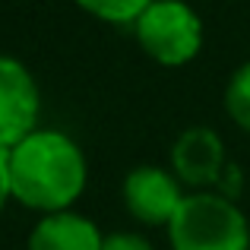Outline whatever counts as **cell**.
I'll return each mask as SVG.
<instances>
[{"label": "cell", "instance_id": "11", "mask_svg": "<svg viewBox=\"0 0 250 250\" xmlns=\"http://www.w3.org/2000/svg\"><path fill=\"white\" fill-rule=\"evenodd\" d=\"M13 200V181H10V152L0 149V212Z\"/></svg>", "mask_w": 250, "mask_h": 250}, {"label": "cell", "instance_id": "4", "mask_svg": "<svg viewBox=\"0 0 250 250\" xmlns=\"http://www.w3.org/2000/svg\"><path fill=\"white\" fill-rule=\"evenodd\" d=\"M184 184L171 168L162 165H136L124 174L121 200L124 209L133 215L140 225L149 228H168L174 212L184 203Z\"/></svg>", "mask_w": 250, "mask_h": 250}, {"label": "cell", "instance_id": "3", "mask_svg": "<svg viewBox=\"0 0 250 250\" xmlns=\"http://www.w3.org/2000/svg\"><path fill=\"white\" fill-rule=\"evenodd\" d=\"M133 38L149 61L162 67H187L203 51V19L187 0H152L133 22Z\"/></svg>", "mask_w": 250, "mask_h": 250}, {"label": "cell", "instance_id": "10", "mask_svg": "<svg viewBox=\"0 0 250 250\" xmlns=\"http://www.w3.org/2000/svg\"><path fill=\"white\" fill-rule=\"evenodd\" d=\"M102 250H155V244L140 231H111L104 234Z\"/></svg>", "mask_w": 250, "mask_h": 250}, {"label": "cell", "instance_id": "1", "mask_svg": "<svg viewBox=\"0 0 250 250\" xmlns=\"http://www.w3.org/2000/svg\"><path fill=\"white\" fill-rule=\"evenodd\" d=\"M13 200L32 212H67L89 184L80 143L57 127H38L10 149Z\"/></svg>", "mask_w": 250, "mask_h": 250}, {"label": "cell", "instance_id": "9", "mask_svg": "<svg viewBox=\"0 0 250 250\" xmlns=\"http://www.w3.org/2000/svg\"><path fill=\"white\" fill-rule=\"evenodd\" d=\"M83 13H89L92 19H102L108 25H130L146 13V6L152 0H73Z\"/></svg>", "mask_w": 250, "mask_h": 250}, {"label": "cell", "instance_id": "5", "mask_svg": "<svg viewBox=\"0 0 250 250\" xmlns=\"http://www.w3.org/2000/svg\"><path fill=\"white\" fill-rule=\"evenodd\" d=\"M42 117V92L19 57L0 54V149L10 152L32 130H38Z\"/></svg>", "mask_w": 250, "mask_h": 250}, {"label": "cell", "instance_id": "8", "mask_svg": "<svg viewBox=\"0 0 250 250\" xmlns=\"http://www.w3.org/2000/svg\"><path fill=\"white\" fill-rule=\"evenodd\" d=\"M222 104H225V114L231 117L234 127L250 133V61L241 63V67L228 76Z\"/></svg>", "mask_w": 250, "mask_h": 250}, {"label": "cell", "instance_id": "7", "mask_svg": "<svg viewBox=\"0 0 250 250\" xmlns=\"http://www.w3.org/2000/svg\"><path fill=\"white\" fill-rule=\"evenodd\" d=\"M104 231L89 215L67 209V212H51L32 225L25 250H102Z\"/></svg>", "mask_w": 250, "mask_h": 250}, {"label": "cell", "instance_id": "2", "mask_svg": "<svg viewBox=\"0 0 250 250\" xmlns=\"http://www.w3.org/2000/svg\"><path fill=\"white\" fill-rule=\"evenodd\" d=\"M171 250H250V222L241 206L215 190H193L165 228Z\"/></svg>", "mask_w": 250, "mask_h": 250}, {"label": "cell", "instance_id": "6", "mask_svg": "<svg viewBox=\"0 0 250 250\" xmlns=\"http://www.w3.org/2000/svg\"><path fill=\"white\" fill-rule=\"evenodd\" d=\"M225 165V146L222 136L209 127H190L171 146V171L184 187L209 190V184L219 181Z\"/></svg>", "mask_w": 250, "mask_h": 250}]
</instances>
